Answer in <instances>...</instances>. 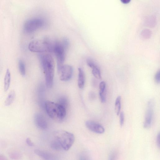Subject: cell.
Segmentation results:
<instances>
[{
  "label": "cell",
  "instance_id": "cell-21",
  "mask_svg": "<svg viewBox=\"0 0 160 160\" xmlns=\"http://www.w3.org/2000/svg\"><path fill=\"white\" fill-rule=\"evenodd\" d=\"M120 124L121 127H122L124 122V114L123 112L120 113Z\"/></svg>",
  "mask_w": 160,
  "mask_h": 160
},
{
  "label": "cell",
  "instance_id": "cell-17",
  "mask_svg": "<svg viewBox=\"0 0 160 160\" xmlns=\"http://www.w3.org/2000/svg\"><path fill=\"white\" fill-rule=\"evenodd\" d=\"M121 107V97L119 96L116 99L115 102V110L117 115L118 116L120 113Z\"/></svg>",
  "mask_w": 160,
  "mask_h": 160
},
{
  "label": "cell",
  "instance_id": "cell-8",
  "mask_svg": "<svg viewBox=\"0 0 160 160\" xmlns=\"http://www.w3.org/2000/svg\"><path fill=\"white\" fill-rule=\"evenodd\" d=\"M73 73V68L70 65H63L61 67L59 73L60 74V79L61 80L66 81L72 78Z\"/></svg>",
  "mask_w": 160,
  "mask_h": 160
},
{
  "label": "cell",
  "instance_id": "cell-5",
  "mask_svg": "<svg viewBox=\"0 0 160 160\" xmlns=\"http://www.w3.org/2000/svg\"><path fill=\"white\" fill-rule=\"evenodd\" d=\"M66 50L62 43L57 41L54 43L53 52L54 53L57 58L58 73L63 65L65 61Z\"/></svg>",
  "mask_w": 160,
  "mask_h": 160
},
{
  "label": "cell",
  "instance_id": "cell-13",
  "mask_svg": "<svg viewBox=\"0 0 160 160\" xmlns=\"http://www.w3.org/2000/svg\"><path fill=\"white\" fill-rule=\"evenodd\" d=\"M78 85L81 89L84 88L85 84V76L83 69L81 68H78Z\"/></svg>",
  "mask_w": 160,
  "mask_h": 160
},
{
  "label": "cell",
  "instance_id": "cell-7",
  "mask_svg": "<svg viewBox=\"0 0 160 160\" xmlns=\"http://www.w3.org/2000/svg\"><path fill=\"white\" fill-rule=\"evenodd\" d=\"M154 102L151 100L148 103L144 123V127L146 129L150 128L152 125L154 115Z\"/></svg>",
  "mask_w": 160,
  "mask_h": 160
},
{
  "label": "cell",
  "instance_id": "cell-3",
  "mask_svg": "<svg viewBox=\"0 0 160 160\" xmlns=\"http://www.w3.org/2000/svg\"><path fill=\"white\" fill-rule=\"evenodd\" d=\"M54 138L60 144L62 148L65 151H68L73 145L75 140L73 134L62 130L56 131L54 133Z\"/></svg>",
  "mask_w": 160,
  "mask_h": 160
},
{
  "label": "cell",
  "instance_id": "cell-27",
  "mask_svg": "<svg viewBox=\"0 0 160 160\" xmlns=\"http://www.w3.org/2000/svg\"><path fill=\"white\" fill-rule=\"evenodd\" d=\"M116 156V154L115 153H112L110 157V159H114L115 158V157Z\"/></svg>",
  "mask_w": 160,
  "mask_h": 160
},
{
  "label": "cell",
  "instance_id": "cell-12",
  "mask_svg": "<svg viewBox=\"0 0 160 160\" xmlns=\"http://www.w3.org/2000/svg\"><path fill=\"white\" fill-rule=\"evenodd\" d=\"M99 96L101 102L104 103L106 101V84L104 81L101 82L99 85Z\"/></svg>",
  "mask_w": 160,
  "mask_h": 160
},
{
  "label": "cell",
  "instance_id": "cell-1",
  "mask_svg": "<svg viewBox=\"0 0 160 160\" xmlns=\"http://www.w3.org/2000/svg\"><path fill=\"white\" fill-rule=\"evenodd\" d=\"M41 60L46 85L47 87L51 88L52 86L54 75V60L52 57L48 54L43 55L42 57Z\"/></svg>",
  "mask_w": 160,
  "mask_h": 160
},
{
  "label": "cell",
  "instance_id": "cell-11",
  "mask_svg": "<svg viewBox=\"0 0 160 160\" xmlns=\"http://www.w3.org/2000/svg\"><path fill=\"white\" fill-rule=\"evenodd\" d=\"M87 65L92 69V73L94 77L99 80L102 78L100 69L95 62L91 59L87 60Z\"/></svg>",
  "mask_w": 160,
  "mask_h": 160
},
{
  "label": "cell",
  "instance_id": "cell-16",
  "mask_svg": "<svg viewBox=\"0 0 160 160\" xmlns=\"http://www.w3.org/2000/svg\"><path fill=\"white\" fill-rule=\"evenodd\" d=\"M16 96L15 92L12 91L9 94L5 102L6 106H8L11 105L13 102Z\"/></svg>",
  "mask_w": 160,
  "mask_h": 160
},
{
  "label": "cell",
  "instance_id": "cell-20",
  "mask_svg": "<svg viewBox=\"0 0 160 160\" xmlns=\"http://www.w3.org/2000/svg\"><path fill=\"white\" fill-rule=\"evenodd\" d=\"M58 103L66 109L68 105V101L66 98L62 97L60 98Z\"/></svg>",
  "mask_w": 160,
  "mask_h": 160
},
{
  "label": "cell",
  "instance_id": "cell-10",
  "mask_svg": "<svg viewBox=\"0 0 160 160\" xmlns=\"http://www.w3.org/2000/svg\"><path fill=\"white\" fill-rule=\"evenodd\" d=\"M34 121L35 126L41 130H45L48 127L47 120L43 115L40 113H35L34 116Z\"/></svg>",
  "mask_w": 160,
  "mask_h": 160
},
{
  "label": "cell",
  "instance_id": "cell-6",
  "mask_svg": "<svg viewBox=\"0 0 160 160\" xmlns=\"http://www.w3.org/2000/svg\"><path fill=\"white\" fill-rule=\"evenodd\" d=\"M45 21L40 18H34L29 20L25 22L24 26L25 31L32 33L42 27L45 24Z\"/></svg>",
  "mask_w": 160,
  "mask_h": 160
},
{
  "label": "cell",
  "instance_id": "cell-18",
  "mask_svg": "<svg viewBox=\"0 0 160 160\" xmlns=\"http://www.w3.org/2000/svg\"><path fill=\"white\" fill-rule=\"evenodd\" d=\"M50 146L54 150H60L62 149L59 142L55 139L51 142Z\"/></svg>",
  "mask_w": 160,
  "mask_h": 160
},
{
  "label": "cell",
  "instance_id": "cell-4",
  "mask_svg": "<svg viewBox=\"0 0 160 160\" xmlns=\"http://www.w3.org/2000/svg\"><path fill=\"white\" fill-rule=\"evenodd\" d=\"M49 39L43 40H37L31 42L28 46L29 50L35 52H43L48 51L53 52L54 43Z\"/></svg>",
  "mask_w": 160,
  "mask_h": 160
},
{
  "label": "cell",
  "instance_id": "cell-15",
  "mask_svg": "<svg viewBox=\"0 0 160 160\" xmlns=\"http://www.w3.org/2000/svg\"><path fill=\"white\" fill-rule=\"evenodd\" d=\"M34 152L37 155L44 159L50 160L53 159L51 155L44 151L36 149L34 151Z\"/></svg>",
  "mask_w": 160,
  "mask_h": 160
},
{
  "label": "cell",
  "instance_id": "cell-26",
  "mask_svg": "<svg viewBox=\"0 0 160 160\" xmlns=\"http://www.w3.org/2000/svg\"><path fill=\"white\" fill-rule=\"evenodd\" d=\"M121 1L124 4H128L131 1L130 0H121Z\"/></svg>",
  "mask_w": 160,
  "mask_h": 160
},
{
  "label": "cell",
  "instance_id": "cell-25",
  "mask_svg": "<svg viewBox=\"0 0 160 160\" xmlns=\"http://www.w3.org/2000/svg\"><path fill=\"white\" fill-rule=\"evenodd\" d=\"M26 142L27 144L30 147H33L34 146V144L32 143L31 140L29 138H27L26 140Z\"/></svg>",
  "mask_w": 160,
  "mask_h": 160
},
{
  "label": "cell",
  "instance_id": "cell-23",
  "mask_svg": "<svg viewBox=\"0 0 160 160\" xmlns=\"http://www.w3.org/2000/svg\"><path fill=\"white\" fill-rule=\"evenodd\" d=\"M154 80L155 82L158 83L159 84L160 81V70H159L158 71L157 73H156L154 76Z\"/></svg>",
  "mask_w": 160,
  "mask_h": 160
},
{
  "label": "cell",
  "instance_id": "cell-9",
  "mask_svg": "<svg viewBox=\"0 0 160 160\" xmlns=\"http://www.w3.org/2000/svg\"><path fill=\"white\" fill-rule=\"evenodd\" d=\"M87 128L94 133L102 134L105 132V129L101 124L91 121H87L85 123Z\"/></svg>",
  "mask_w": 160,
  "mask_h": 160
},
{
  "label": "cell",
  "instance_id": "cell-14",
  "mask_svg": "<svg viewBox=\"0 0 160 160\" xmlns=\"http://www.w3.org/2000/svg\"><path fill=\"white\" fill-rule=\"evenodd\" d=\"M11 74L9 69H7L4 80V87L5 92H7L10 87L11 82Z\"/></svg>",
  "mask_w": 160,
  "mask_h": 160
},
{
  "label": "cell",
  "instance_id": "cell-2",
  "mask_svg": "<svg viewBox=\"0 0 160 160\" xmlns=\"http://www.w3.org/2000/svg\"><path fill=\"white\" fill-rule=\"evenodd\" d=\"M45 107L47 114L53 119L61 121L66 116V109L58 103L47 101L45 103Z\"/></svg>",
  "mask_w": 160,
  "mask_h": 160
},
{
  "label": "cell",
  "instance_id": "cell-19",
  "mask_svg": "<svg viewBox=\"0 0 160 160\" xmlns=\"http://www.w3.org/2000/svg\"><path fill=\"white\" fill-rule=\"evenodd\" d=\"M19 68L21 75L24 76L26 75L25 65L23 61L20 60L19 62Z\"/></svg>",
  "mask_w": 160,
  "mask_h": 160
},
{
  "label": "cell",
  "instance_id": "cell-24",
  "mask_svg": "<svg viewBox=\"0 0 160 160\" xmlns=\"http://www.w3.org/2000/svg\"><path fill=\"white\" fill-rule=\"evenodd\" d=\"M156 144L158 148L160 147V134L158 133L156 138Z\"/></svg>",
  "mask_w": 160,
  "mask_h": 160
},
{
  "label": "cell",
  "instance_id": "cell-22",
  "mask_svg": "<svg viewBox=\"0 0 160 160\" xmlns=\"http://www.w3.org/2000/svg\"><path fill=\"white\" fill-rule=\"evenodd\" d=\"M63 46L66 49L68 47L69 44V40L67 38H64L63 39L62 42Z\"/></svg>",
  "mask_w": 160,
  "mask_h": 160
}]
</instances>
